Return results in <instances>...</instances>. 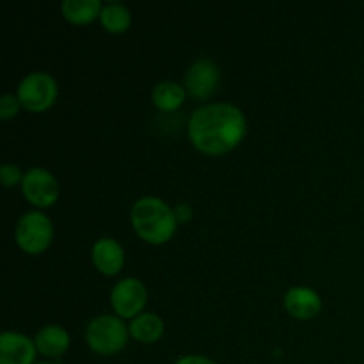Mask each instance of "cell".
<instances>
[{
	"instance_id": "e0dca14e",
	"label": "cell",
	"mask_w": 364,
	"mask_h": 364,
	"mask_svg": "<svg viewBox=\"0 0 364 364\" xmlns=\"http://www.w3.org/2000/svg\"><path fill=\"white\" fill-rule=\"evenodd\" d=\"M0 180H2L4 187H14L16 183H21L23 180V174H21V169L14 164H4L0 167Z\"/></svg>"
},
{
	"instance_id": "8fae6325",
	"label": "cell",
	"mask_w": 364,
	"mask_h": 364,
	"mask_svg": "<svg viewBox=\"0 0 364 364\" xmlns=\"http://www.w3.org/2000/svg\"><path fill=\"white\" fill-rule=\"evenodd\" d=\"M91 258L96 269L105 276H116L124 265V251L117 240L110 237L98 238L92 244Z\"/></svg>"
},
{
	"instance_id": "d6986e66",
	"label": "cell",
	"mask_w": 364,
	"mask_h": 364,
	"mask_svg": "<svg viewBox=\"0 0 364 364\" xmlns=\"http://www.w3.org/2000/svg\"><path fill=\"white\" fill-rule=\"evenodd\" d=\"M174 364H217V363H213L212 359L206 358V355L191 354V355H183V358H180Z\"/></svg>"
},
{
	"instance_id": "ba28073f",
	"label": "cell",
	"mask_w": 364,
	"mask_h": 364,
	"mask_svg": "<svg viewBox=\"0 0 364 364\" xmlns=\"http://www.w3.org/2000/svg\"><path fill=\"white\" fill-rule=\"evenodd\" d=\"M220 84V68L208 57L194 60L185 73V89L194 98H208Z\"/></svg>"
},
{
	"instance_id": "3957f363",
	"label": "cell",
	"mask_w": 364,
	"mask_h": 364,
	"mask_svg": "<svg viewBox=\"0 0 364 364\" xmlns=\"http://www.w3.org/2000/svg\"><path fill=\"white\" fill-rule=\"evenodd\" d=\"M128 327L116 315H98L85 327V343L100 355H112L123 350L128 341Z\"/></svg>"
},
{
	"instance_id": "277c9868",
	"label": "cell",
	"mask_w": 364,
	"mask_h": 364,
	"mask_svg": "<svg viewBox=\"0 0 364 364\" xmlns=\"http://www.w3.org/2000/svg\"><path fill=\"white\" fill-rule=\"evenodd\" d=\"M53 237L52 220L39 210L25 212L18 219L14 228V238L20 249H23L28 255H38L43 252L50 245Z\"/></svg>"
},
{
	"instance_id": "ac0fdd59",
	"label": "cell",
	"mask_w": 364,
	"mask_h": 364,
	"mask_svg": "<svg viewBox=\"0 0 364 364\" xmlns=\"http://www.w3.org/2000/svg\"><path fill=\"white\" fill-rule=\"evenodd\" d=\"M20 107L21 103L20 100H18V96L7 92V95H4L2 98H0V117H2V119H11V117L16 116Z\"/></svg>"
},
{
	"instance_id": "8992f818",
	"label": "cell",
	"mask_w": 364,
	"mask_h": 364,
	"mask_svg": "<svg viewBox=\"0 0 364 364\" xmlns=\"http://www.w3.org/2000/svg\"><path fill=\"white\" fill-rule=\"evenodd\" d=\"M148 301V290L137 277H124L114 284L110 291V304L119 318H135L141 315Z\"/></svg>"
},
{
	"instance_id": "ffe728a7",
	"label": "cell",
	"mask_w": 364,
	"mask_h": 364,
	"mask_svg": "<svg viewBox=\"0 0 364 364\" xmlns=\"http://www.w3.org/2000/svg\"><path fill=\"white\" fill-rule=\"evenodd\" d=\"M174 215H176L178 223H187V220H191L192 217L191 205H187V203H180V205L174 208Z\"/></svg>"
},
{
	"instance_id": "7a4b0ae2",
	"label": "cell",
	"mask_w": 364,
	"mask_h": 364,
	"mask_svg": "<svg viewBox=\"0 0 364 364\" xmlns=\"http://www.w3.org/2000/svg\"><path fill=\"white\" fill-rule=\"evenodd\" d=\"M132 226L142 240L149 244H164L176 231V215L164 199L144 196L137 199L130 212Z\"/></svg>"
},
{
	"instance_id": "4fadbf2b",
	"label": "cell",
	"mask_w": 364,
	"mask_h": 364,
	"mask_svg": "<svg viewBox=\"0 0 364 364\" xmlns=\"http://www.w3.org/2000/svg\"><path fill=\"white\" fill-rule=\"evenodd\" d=\"M128 331H130V336L134 340L141 341V343H155V341H159L162 338L164 322L155 313L142 311L141 315L132 318Z\"/></svg>"
},
{
	"instance_id": "9a60e30c",
	"label": "cell",
	"mask_w": 364,
	"mask_h": 364,
	"mask_svg": "<svg viewBox=\"0 0 364 364\" xmlns=\"http://www.w3.org/2000/svg\"><path fill=\"white\" fill-rule=\"evenodd\" d=\"M103 4L100 0H64L60 9L64 18L71 23H89L102 13Z\"/></svg>"
},
{
	"instance_id": "5bb4252c",
	"label": "cell",
	"mask_w": 364,
	"mask_h": 364,
	"mask_svg": "<svg viewBox=\"0 0 364 364\" xmlns=\"http://www.w3.org/2000/svg\"><path fill=\"white\" fill-rule=\"evenodd\" d=\"M185 100V87L174 80H164L153 87L151 102L160 110H176Z\"/></svg>"
},
{
	"instance_id": "7c38bea8",
	"label": "cell",
	"mask_w": 364,
	"mask_h": 364,
	"mask_svg": "<svg viewBox=\"0 0 364 364\" xmlns=\"http://www.w3.org/2000/svg\"><path fill=\"white\" fill-rule=\"evenodd\" d=\"M36 348L39 354L45 358L55 359L63 355L64 352L70 348V334L64 327L55 326V323H48V326L41 327L34 338Z\"/></svg>"
},
{
	"instance_id": "6da1fadb",
	"label": "cell",
	"mask_w": 364,
	"mask_h": 364,
	"mask_svg": "<svg viewBox=\"0 0 364 364\" xmlns=\"http://www.w3.org/2000/svg\"><path fill=\"white\" fill-rule=\"evenodd\" d=\"M188 137L196 149L206 155H220L244 139L247 121L233 103H206L188 117Z\"/></svg>"
},
{
	"instance_id": "44dd1931",
	"label": "cell",
	"mask_w": 364,
	"mask_h": 364,
	"mask_svg": "<svg viewBox=\"0 0 364 364\" xmlns=\"http://www.w3.org/2000/svg\"><path fill=\"white\" fill-rule=\"evenodd\" d=\"M36 364H55V363H50V361H41V363H36Z\"/></svg>"
},
{
	"instance_id": "9c48e42d",
	"label": "cell",
	"mask_w": 364,
	"mask_h": 364,
	"mask_svg": "<svg viewBox=\"0 0 364 364\" xmlns=\"http://www.w3.org/2000/svg\"><path fill=\"white\" fill-rule=\"evenodd\" d=\"M34 340L21 333L6 331L0 334V364H34Z\"/></svg>"
},
{
	"instance_id": "5b68a950",
	"label": "cell",
	"mask_w": 364,
	"mask_h": 364,
	"mask_svg": "<svg viewBox=\"0 0 364 364\" xmlns=\"http://www.w3.org/2000/svg\"><path fill=\"white\" fill-rule=\"evenodd\" d=\"M57 82L46 71H32L18 84L16 96L21 107L31 112H43L53 105L57 98Z\"/></svg>"
},
{
	"instance_id": "30bf717a",
	"label": "cell",
	"mask_w": 364,
	"mask_h": 364,
	"mask_svg": "<svg viewBox=\"0 0 364 364\" xmlns=\"http://www.w3.org/2000/svg\"><path fill=\"white\" fill-rule=\"evenodd\" d=\"M284 308L294 318H315L322 309V299L315 290L308 287H291L284 294Z\"/></svg>"
},
{
	"instance_id": "2e32d148",
	"label": "cell",
	"mask_w": 364,
	"mask_h": 364,
	"mask_svg": "<svg viewBox=\"0 0 364 364\" xmlns=\"http://www.w3.org/2000/svg\"><path fill=\"white\" fill-rule=\"evenodd\" d=\"M100 21L109 32L119 34L124 32L132 23V13L123 2H107L103 4Z\"/></svg>"
},
{
	"instance_id": "52a82bcc",
	"label": "cell",
	"mask_w": 364,
	"mask_h": 364,
	"mask_svg": "<svg viewBox=\"0 0 364 364\" xmlns=\"http://www.w3.org/2000/svg\"><path fill=\"white\" fill-rule=\"evenodd\" d=\"M21 192L28 203L39 208H46L59 198V183L45 167H31L21 180Z\"/></svg>"
}]
</instances>
